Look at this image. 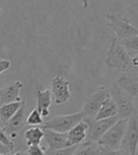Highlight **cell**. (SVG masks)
Listing matches in <instances>:
<instances>
[{
	"instance_id": "obj_1",
	"label": "cell",
	"mask_w": 138,
	"mask_h": 155,
	"mask_svg": "<svg viewBox=\"0 0 138 155\" xmlns=\"http://www.w3.org/2000/svg\"><path fill=\"white\" fill-rule=\"evenodd\" d=\"M105 64L107 67L113 70H119L122 72L135 70L131 55L117 37L111 39V45L107 52Z\"/></svg>"
},
{
	"instance_id": "obj_2",
	"label": "cell",
	"mask_w": 138,
	"mask_h": 155,
	"mask_svg": "<svg viewBox=\"0 0 138 155\" xmlns=\"http://www.w3.org/2000/svg\"><path fill=\"white\" fill-rule=\"evenodd\" d=\"M107 27L116 33L118 41L138 34V28L133 26L126 16L121 14L108 13L106 14Z\"/></svg>"
},
{
	"instance_id": "obj_3",
	"label": "cell",
	"mask_w": 138,
	"mask_h": 155,
	"mask_svg": "<svg viewBox=\"0 0 138 155\" xmlns=\"http://www.w3.org/2000/svg\"><path fill=\"white\" fill-rule=\"evenodd\" d=\"M111 97L113 98L117 106V116L119 119L129 118L135 114H137L136 106L134 102V97L130 96L128 93L122 90L117 84L113 83L110 88Z\"/></svg>"
},
{
	"instance_id": "obj_4",
	"label": "cell",
	"mask_w": 138,
	"mask_h": 155,
	"mask_svg": "<svg viewBox=\"0 0 138 155\" xmlns=\"http://www.w3.org/2000/svg\"><path fill=\"white\" fill-rule=\"evenodd\" d=\"M128 120L129 118L118 119L100 138H99L97 143L108 147L111 150L117 151V153L120 154L119 149H120L122 140H123V137L126 133Z\"/></svg>"
},
{
	"instance_id": "obj_5",
	"label": "cell",
	"mask_w": 138,
	"mask_h": 155,
	"mask_svg": "<svg viewBox=\"0 0 138 155\" xmlns=\"http://www.w3.org/2000/svg\"><path fill=\"white\" fill-rule=\"evenodd\" d=\"M109 97H111L110 89H108L106 86H99L96 92L88 96L84 101V105L81 110L84 115L83 118L95 119L103 101Z\"/></svg>"
},
{
	"instance_id": "obj_6",
	"label": "cell",
	"mask_w": 138,
	"mask_h": 155,
	"mask_svg": "<svg viewBox=\"0 0 138 155\" xmlns=\"http://www.w3.org/2000/svg\"><path fill=\"white\" fill-rule=\"evenodd\" d=\"M138 148V114L130 116L126 133L120 146V154H132L137 152Z\"/></svg>"
},
{
	"instance_id": "obj_7",
	"label": "cell",
	"mask_w": 138,
	"mask_h": 155,
	"mask_svg": "<svg viewBox=\"0 0 138 155\" xmlns=\"http://www.w3.org/2000/svg\"><path fill=\"white\" fill-rule=\"evenodd\" d=\"M84 117L82 112L76 114H65V115H57L55 117L45 121L41 126L43 129H49L59 133H67L79 122H80Z\"/></svg>"
},
{
	"instance_id": "obj_8",
	"label": "cell",
	"mask_w": 138,
	"mask_h": 155,
	"mask_svg": "<svg viewBox=\"0 0 138 155\" xmlns=\"http://www.w3.org/2000/svg\"><path fill=\"white\" fill-rule=\"evenodd\" d=\"M83 119L89 125L86 140L92 142H97L99 140V138L119 119V117L117 115H116L103 119H87V118H83Z\"/></svg>"
},
{
	"instance_id": "obj_9",
	"label": "cell",
	"mask_w": 138,
	"mask_h": 155,
	"mask_svg": "<svg viewBox=\"0 0 138 155\" xmlns=\"http://www.w3.org/2000/svg\"><path fill=\"white\" fill-rule=\"evenodd\" d=\"M51 91L54 97V102L57 105H62L67 102L70 98L69 81L63 76H56L51 81Z\"/></svg>"
},
{
	"instance_id": "obj_10",
	"label": "cell",
	"mask_w": 138,
	"mask_h": 155,
	"mask_svg": "<svg viewBox=\"0 0 138 155\" xmlns=\"http://www.w3.org/2000/svg\"><path fill=\"white\" fill-rule=\"evenodd\" d=\"M25 113H26V99L24 97L23 98V103L18 109V111L4 125V129L12 139L17 136L19 131L24 128L25 124H27L25 119Z\"/></svg>"
},
{
	"instance_id": "obj_11",
	"label": "cell",
	"mask_w": 138,
	"mask_h": 155,
	"mask_svg": "<svg viewBox=\"0 0 138 155\" xmlns=\"http://www.w3.org/2000/svg\"><path fill=\"white\" fill-rule=\"evenodd\" d=\"M133 97L138 96V70H130L123 72L114 82Z\"/></svg>"
},
{
	"instance_id": "obj_12",
	"label": "cell",
	"mask_w": 138,
	"mask_h": 155,
	"mask_svg": "<svg viewBox=\"0 0 138 155\" xmlns=\"http://www.w3.org/2000/svg\"><path fill=\"white\" fill-rule=\"evenodd\" d=\"M23 87H24V84L20 81H14L3 85V87L0 88V101L1 103L5 104L22 100L20 92Z\"/></svg>"
},
{
	"instance_id": "obj_13",
	"label": "cell",
	"mask_w": 138,
	"mask_h": 155,
	"mask_svg": "<svg viewBox=\"0 0 138 155\" xmlns=\"http://www.w3.org/2000/svg\"><path fill=\"white\" fill-rule=\"evenodd\" d=\"M44 139L48 146V149L57 150L70 147L68 145L66 133H59V131H55L49 129H44Z\"/></svg>"
},
{
	"instance_id": "obj_14",
	"label": "cell",
	"mask_w": 138,
	"mask_h": 155,
	"mask_svg": "<svg viewBox=\"0 0 138 155\" xmlns=\"http://www.w3.org/2000/svg\"><path fill=\"white\" fill-rule=\"evenodd\" d=\"M88 123L82 119L80 122H79L76 126H74L70 130L67 131V140L68 145H79L86 140L87 134H88Z\"/></svg>"
},
{
	"instance_id": "obj_15",
	"label": "cell",
	"mask_w": 138,
	"mask_h": 155,
	"mask_svg": "<svg viewBox=\"0 0 138 155\" xmlns=\"http://www.w3.org/2000/svg\"><path fill=\"white\" fill-rule=\"evenodd\" d=\"M51 105V93L49 89L37 91V109L43 116L49 114V106Z\"/></svg>"
},
{
	"instance_id": "obj_16",
	"label": "cell",
	"mask_w": 138,
	"mask_h": 155,
	"mask_svg": "<svg viewBox=\"0 0 138 155\" xmlns=\"http://www.w3.org/2000/svg\"><path fill=\"white\" fill-rule=\"evenodd\" d=\"M117 113L118 111H117V106L116 101H114L112 97H109L103 101L95 119H103V118L112 117V116L117 115Z\"/></svg>"
},
{
	"instance_id": "obj_17",
	"label": "cell",
	"mask_w": 138,
	"mask_h": 155,
	"mask_svg": "<svg viewBox=\"0 0 138 155\" xmlns=\"http://www.w3.org/2000/svg\"><path fill=\"white\" fill-rule=\"evenodd\" d=\"M23 98H22V100H20V101L5 103L0 106V121H1L4 125L10 120L12 116L18 111V109L23 103Z\"/></svg>"
},
{
	"instance_id": "obj_18",
	"label": "cell",
	"mask_w": 138,
	"mask_h": 155,
	"mask_svg": "<svg viewBox=\"0 0 138 155\" xmlns=\"http://www.w3.org/2000/svg\"><path fill=\"white\" fill-rule=\"evenodd\" d=\"M125 5V14L131 23L138 28V0H122Z\"/></svg>"
},
{
	"instance_id": "obj_19",
	"label": "cell",
	"mask_w": 138,
	"mask_h": 155,
	"mask_svg": "<svg viewBox=\"0 0 138 155\" xmlns=\"http://www.w3.org/2000/svg\"><path fill=\"white\" fill-rule=\"evenodd\" d=\"M44 129L39 126H34L29 128L25 131V138L28 146L31 145H40L42 140L44 139Z\"/></svg>"
},
{
	"instance_id": "obj_20",
	"label": "cell",
	"mask_w": 138,
	"mask_h": 155,
	"mask_svg": "<svg viewBox=\"0 0 138 155\" xmlns=\"http://www.w3.org/2000/svg\"><path fill=\"white\" fill-rule=\"evenodd\" d=\"M119 42L127 49V51L129 52L130 55H131V57L135 56L138 54V34L132 36V37H129L127 39H124V40L119 41Z\"/></svg>"
},
{
	"instance_id": "obj_21",
	"label": "cell",
	"mask_w": 138,
	"mask_h": 155,
	"mask_svg": "<svg viewBox=\"0 0 138 155\" xmlns=\"http://www.w3.org/2000/svg\"><path fill=\"white\" fill-rule=\"evenodd\" d=\"M26 122L29 126H42L44 123L43 115L38 111L37 108H34L28 114V118L26 119Z\"/></svg>"
},
{
	"instance_id": "obj_22",
	"label": "cell",
	"mask_w": 138,
	"mask_h": 155,
	"mask_svg": "<svg viewBox=\"0 0 138 155\" xmlns=\"http://www.w3.org/2000/svg\"><path fill=\"white\" fill-rule=\"evenodd\" d=\"M0 142L6 145L7 147H9L11 150H12L14 148V143L12 141V138L8 134L6 130L2 128L1 126H0Z\"/></svg>"
},
{
	"instance_id": "obj_23",
	"label": "cell",
	"mask_w": 138,
	"mask_h": 155,
	"mask_svg": "<svg viewBox=\"0 0 138 155\" xmlns=\"http://www.w3.org/2000/svg\"><path fill=\"white\" fill-rule=\"evenodd\" d=\"M26 154H45V150L40 145H31L28 146V149L26 151Z\"/></svg>"
},
{
	"instance_id": "obj_24",
	"label": "cell",
	"mask_w": 138,
	"mask_h": 155,
	"mask_svg": "<svg viewBox=\"0 0 138 155\" xmlns=\"http://www.w3.org/2000/svg\"><path fill=\"white\" fill-rule=\"evenodd\" d=\"M10 67H11V61H10L0 58V74H2L4 71L8 70Z\"/></svg>"
},
{
	"instance_id": "obj_25",
	"label": "cell",
	"mask_w": 138,
	"mask_h": 155,
	"mask_svg": "<svg viewBox=\"0 0 138 155\" xmlns=\"http://www.w3.org/2000/svg\"><path fill=\"white\" fill-rule=\"evenodd\" d=\"M12 152L11 149L3 143L0 142V154H10Z\"/></svg>"
},
{
	"instance_id": "obj_26",
	"label": "cell",
	"mask_w": 138,
	"mask_h": 155,
	"mask_svg": "<svg viewBox=\"0 0 138 155\" xmlns=\"http://www.w3.org/2000/svg\"><path fill=\"white\" fill-rule=\"evenodd\" d=\"M132 61H133V65L134 69L135 70H138V54L132 57Z\"/></svg>"
},
{
	"instance_id": "obj_27",
	"label": "cell",
	"mask_w": 138,
	"mask_h": 155,
	"mask_svg": "<svg viewBox=\"0 0 138 155\" xmlns=\"http://www.w3.org/2000/svg\"><path fill=\"white\" fill-rule=\"evenodd\" d=\"M89 2H90V0H81V4L84 9H87L89 7Z\"/></svg>"
},
{
	"instance_id": "obj_28",
	"label": "cell",
	"mask_w": 138,
	"mask_h": 155,
	"mask_svg": "<svg viewBox=\"0 0 138 155\" xmlns=\"http://www.w3.org/2000/svg\"><path fill=\"white\" fill-rule=\"evenodd\" d=\"M134 102H135V106H136V111L138 114V96L136 97H134Z\"/></svg>"
},
{
	"instance_id": "obj_29",
	"label": "cell",
	"mask_w": 138,
	"mask_h": 155,
	"mask_svg": "<svg viewBox=\"0 0 138 155\" xmlns=\"http://www.w3.org/2000/svg\"><path fill=\"white\" fill-rule=\"evenodd\" d=\"M1 13H2V11H1V8H0V15H1Z\"/></svg>"
},
{
	"instance_id": "obj_30",
	"label": "cell",
	"mask_w": 138,
	"mask_h": 155,
	"mask_svg": "<svg viewBox=\"0 0 138 155\" xmlns=\"http://www.w3.org/2000/svg\"><path fill=\"white\" fill-rule=\"evenodd\" d=\"M2 105V103H1V101H0V106H1Z\"/></svg>"
}]
</instances>
